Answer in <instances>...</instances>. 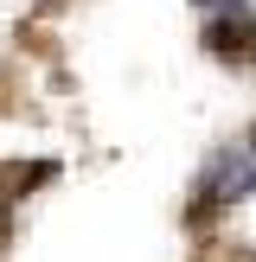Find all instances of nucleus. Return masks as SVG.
Segmentation results:
<instances>
[{"mask_svg": "<svg viewBox=\"0 0 256 262\" xmlns=\"http://www.w3.org/2000/svg\"><path fill=\"white\" fill-rule=\"evenodd\" d=\"M250 186H256V147H250V141H237V147H224V154L211 160V173H205V199H199V205H237Z\"/></svg>", "mask_w": 256, "mask_h": 262, "instance_id": "1", "label": "nucleus"}]
</instances>
